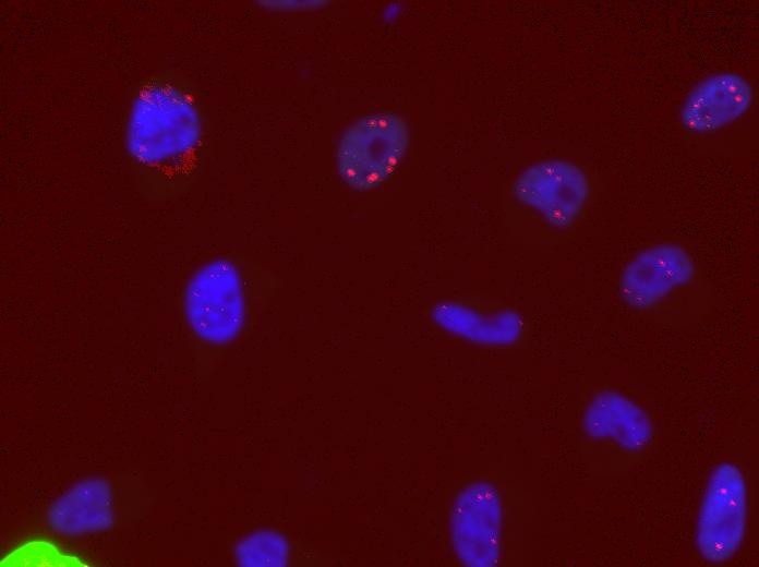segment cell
<instances>
[{
    "instance_id": "5",
    "label": "cell",
    "mask_w": 759,
    "mask_h": 567,
    "mask_svg": "<svg viewBox=\"0 0 759 567\" xmlns=\"http://www.w3.org/2000/svg\"><path fill=\"white\" fill-rule=\"evenodd\" d=\"M748 522V486L743 470L732 461L711 472L699 508L696 546L710 564H725L739 552Z\"/></svg>"
},
{
    "instance_id": "6",
    "label": "cell",
    "mask_w": 759,
    "mask_h": 567,
    "mask_svg": "<svg viewBox=\"0 0 759 567\" xmlns=\"http://www.w3.org/2000/svg\"><path fill=\"white\" fill-rule=\"evenodd\" d=\"M587 433L606 475L624 474L647 457L654 441L649 414L622 393L603 390L588 412Z\"/></svg>"
},
{
    "instance_id": "9",
    "label": "cell",
    "mask_w": 759,
    "mask_h": 567,
    "mask_svg": "<svg viewBox=\"0 0 759 567\" xmlns=\"http://www.w3.org/2000/svg\"><path fill=\"white\" fill-rule=\"evenodd\" d=\"M98 485L92 483L71 494L68 499L61 502L55 510H58V519L63 530L91 529L95 524L101 526L107 515V496L96 492Z\"/></svg>"
},
{
    "instance_id": "8",
    "label": "cell",
    "mask_w": 759,
    "mask_h": 567,
    "mask_svg": "<svg viewBox=\"0 0 759 567\" xmlns=\"http://www.w3.org/2000/svg\"><path fill=\"white\" fill-rule=\"evenodd\" d=\"M750 83L735 72L713 74L700 82L686 97L680 110L685 129L710 133L742 118L752 104Z\"/></svg>"
},
{
    "instance_id": "2",
    "label": "cell",
    "mask_w": 759,
    "mask_h": 567,
    "mask_svg": "<svg viewBox=\"0 0 759 567\" xmlns=\"http://www.w3.org/2000/svg\"><path fill=\"white\" fill-rule=\"evenodd\" d=\"M617 293L638 316L666 328H688L715 306L714 287L683 245L661 242L635 254L622 268Z\"/></svg>"
},
{
    "instance_id": "1",
    "label": "cell",
    "mask_w": 759,
    "mask_h": 567,
    "mask_svg": "<svg viewBox=\"0 0 759 567\" xmlns=\"http://www.w3.org/2000/svg\"><path fill=\"white\" fill-rule=\"evenodd\" d=\"M201 136L200 113L188 89L167 76L141 87L129 120L128 147L146 196L168 198L188 183Z\"/></svg>"
},
{
    "instance_id": "7",
    "label": "cell",
    "mask_w": 759,
    "mask_h": 567,
    "mask_svg": "<svg viewBox=\"0 0 759 567\" xmlns=\"http://www.w3.org/2000/svg\"><path fill=\"white\" fill-rule=\"evenodd\" d=\"M517 197L554 226H567L581 213L590 194L581 169L564 160L529 168L516 185Z\"/></svg>"
},
{
    "instance_id": "10",
    "label": "cell",
    "mask_w": 759,
    "mask_h": 567,
    "mask_svg": "<svg viewBox=\"0 0 759 567\" xmlns=\"http://www.w3.org/2000/svg\"><path fill=\"white\" fill-rule=\"evenodd\" d=\"M237 557L241 565L246 566H284L288 562L289 545L282 535L262 531L238 545Z\"/></svg>"
},
{
    "instance_id": "4",
    "label": "cell",
    "mask_w": 759,
    "mask_h": 567,
    "mask_svg": "<svg viewBox=\"0 0 759 567\" xmlns=\"http://www.w3.org/2000/svg\"><path fill=\"white\" fill-rule=\"evenodd\" d=\"M409 143V126L399 114L376 112L361 117L346 129L338 143V174L352 190L376 189L395 173Z\"/></svg>"
},
{
    "instance_id": "3",
    "label": "cell",
    "mask_w": 759,
    "mask_h": 567,
    "mask_svg": "<svg viewBox=\"0 0 759 567\" xmlns=\"http://www.w3.org/2000/svg\"><path fill=\"white\" fill-rule=\"evenodd\" d=\"M238 260L218 257L200 266L185 282L181 309L194 338L207 346L232 342L250 313L251 285Z\"/></svg>"
}]
</instances>
